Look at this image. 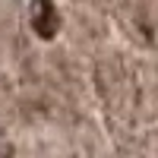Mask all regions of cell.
<instances>
[{
	"label": "cell",
	"mask_w": 158,
	"mask_h": 158,
	"mask_svg": "<svg viewBox=\"0 0 158 158\" xmlns=\"http://www.w3.org/2000/svg\"><path fill=\"white\" fill-rule=\"evenodd\" d=\"M35 32L44 38H51L57 32V13L51 6V0H38L35 3Z\"/></svg>",
	"instance_id": "1"
}]
</instances>
